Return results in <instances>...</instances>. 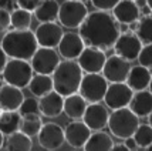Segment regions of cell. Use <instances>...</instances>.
I'll return each instance as SVG.
<instances>
[{"instance_id": "cell-1", "label": "cell", "mask_w": 152, "mask_h": 151, "mask_svg": "<svg viewBox=\"0 0 152 151\" xmlns=\"http://www.w3.org/2000/svg\"><path fill=\"white\" fill-rule=\"evenodd\" d=\"M78 36L87 47H95L102 52L111 49L119 36V24L111 13L95 10L88 13L78 27Z\"/></svg>"}, {"instance_id": "cell-2", "label": "cell", "mask_w": 152, "mask_h": 151, "mask_svg": "<svg viewBox=\"0 0 152 151\" xmlns=\"http://www.w3.org/2000/svg\"><path fill=\"white\" fill-rule=\"evenodd\" d=\"M0 47L7 57L28 61L34 54V52L37 50L39 44L34 37V33L30 29H27V30L13 29L3 36Z\"/></svg>"}, {"instance_id": "cell-3", "label": "cell", "mask_w": 152, "mask_h": 151, "mask_svg": "<svg viewBox=\"0 0 152 151\" xmlns=\"http://www.w3.org/2000/svg\"><path fill=\"white\" fill-rule=\"evenodd\" d=\"M83 70L80 69L75 60H63L60 61L56 70L51 73L53 90L61 97L78 93V87L83 79Z\"/></svg>"}, {"instance_id": "cell-4", "label": "cell", "mask_w": 152, "mask_h": 151, "mask_svg": "<svg viewBox=\"0 0 152 151\" xmlns=\"http://www.w3.org/2000/svg\"><path fill=\"white\" fill-rule=\"evenodd\" d=\"M139 125V118L134 114L128 107L113 110L108 116V123L107 127L110 128V133L114 137L125 140V138L132 137L134 131Z\"/></svg>"}, {"instance_id": "cell-5", "label": "cell", "mask_w": 152, "mask_h": 151, "mask_svg": "<svg viewBox=\"0 0 152 151\" xmlns=\"http://www.w3.org/2000/svg\"><path fill=\"white\" fill-rule=\"evenodd\" d=\"M1 74L6 84L14 85L17 88H24L28 85L34 71L27 60L10 59L7 60Z\"/></svg>"}, {"instance_id": "cell-6", "label": "cell", "mask_w": 152, "mask_h": 151, "mask_svg": "<svg viewBox=\"0 0 152 151\" xmlns=\"http://www.w3.org/2000/svg\"><path fill=\"white\" fill-rule=\"evenodd\" d=\"M88 13H90L88 7L84 1L66 0L58 7L57 20L60 21L61 27H66L68 30H74V29H78Z\"/></svg>"}, {"instance_id": "cell-7", "label": "cell", "mask_w": 152, "mask_h": 151, "mask_svg": "<svg viewBox=\"0 0 152 151\" xmlns=\"http://www.w3.org/2000/svg\"><path fill=\"white\" fill-rule=\"evenodd\" d=\"M108 87L107 81L101 73H86L78 87V94L86 100L88 104L91 103H101L104 94Z\"/></svg>"}, {"instance_id": "cell-8", "label": "cell", "mask_w": 152, "mask_h": 151, "mask_svg": "<svg viewBox=\"0 0 152 151\" xmlns=\"http://www.w3.org/2000/svg\"><path fill=\"white\" fill-rule=\"evenodd\" d=\"M60 60L58 53L54 49L48 47H37V50L30 59V66L36 74H46L51 76V73L58 66Z\"/></svg>"}, {"instance_id": "cell-9", "label": "cell", "mask_w": 152, "mask_h": 151, "mask_svg": "<svg viewBox=\"0 0 152 151\" xmlns=\"http://www.w3.org/2000/svg\"><path fill=\"white\" fill-rule=\"evenodd\" d=\"M134 91L128 87L126 83H108L107 91L104 94V103L105 107L110 110H118L128 107L129 101L132 99Z\"/></svg>"}, {"instance_id": "cell-10", "label": "cell", "mask_w": 152, "mask_h": 151, "mask_svg": "<svg viewBox=\"0 0 152 151\" xmlns=\"http://www.w3.org/2000/svg\"><path fill=\"white\" fill-rule=\"evenodd\" d=\"M142 46L144 44L139 41V39L135 36V33L128 30L125 33H119L118 39L115 40L113 49L117 56H119V57H122V59H125L126 61L131 63V61L137 60Z\"/></svg>"}, {"instance_id": "cell-11", "label": "cell", "mask_w": 152, "mask_h": 151, "mask_svg": "<svg viewBox=\"0 0 152 151\" xmlns=\"http://www.w3.org/2000/svg\"><path fill=\"white\" fill-rule=\"evenodd\" d=\"M129 69H131L129 61H126L125 59L119 57L117 54H113L107 57L101 74L108 83H125Z\"/></svg>"}, {"instance_id": "cell-12", "label": "cell", "mask_w": 152, "mask_h": 151, "mask_svg": "<svg viewBox=\"0 0 152 151\" xmlns=\"http://www.w3.org/2000/svg\"><path fill=\"white\" fill-rule=\"evenodd\" d=\"M40 147L48 151H57L61 148V145L66 143L64 140V130L63 127L56 123H47L43 124L37 134Z\"/></svg>"}, {"instance_id": "cell-13", "label": "cell", "mask_w": 152, "mask_h": 151, "mask_svg": "<svg viewBox=\"0 0 152 151\" xmlns=\"http://www.w3.org/2000/svg\"><path fill=\"white\" fill-rule=\"evenodd\" d=\"M105 60V52L95 49V47L86 46L81 54L77 57V64L83 70V73H101Z\"/></svg>"}, {"instance_id": "cell-14", "label": "cell", "mask_w": 152, "mask_h": 151, "mask_svg": "<svg viewBox=\"0 0 152 151\" xmlns=\"http://www.w3.org/2000/svg\"><path fill=\"white\" fill-rule=\"evenodd\" d=\"M63 27L57 24L56 21H50V23H41L34 32V37L37 40L39 47H48V49H54L58 46L60 40L63 37Z\"/></svg>"}, {"instance_id": "cell-15", "label": "cell", "mask_w": 152, "mask_h": 151, "mask_svg": "<svg viewBox=\"0 0 152 151\" xmlns=\"http://www.w3.org/2000/svg\"><path fill=\"white\" fill-rule=\"evenodd\" d=\"M110 113L104 104L99 103H91L87 104L86 111L81 117V121L91 130V131H101L107 127Z\"/></svg>"}, {"instance_id": "cell-16", "label": "cell", "mask_w": 152, "mask_h": 151, "mask_svg": "<svg viewBox=\"0 0 152 151\" xmlns=\"http://www.w3.org/2000/svg\"><path fill=\"white\" fill-rule=\"evenodd\" d=\"M63 130L66 143H68L73 148H83V145L86 144V141L93 133L81 120H73Z\"/></svg>"}, {"instance_id": "cell-17", "label": "cell", "mask_w": 152, "mask_h": 151, "mask_svg": "<svg viewBox=\"0 0 152 151\" xmlns=\"http://www.w3.org/2000/svg\"><path fill=\"white\" fill-rule=\"evenodd\" d=\"M58 56L66 60H77L81 52L84 50V41L78 34L75 33H64L58 43Z\"/></svg>"}, {"instance_id": "cell-18", "label": "cell", "mask_w": 152, "mask_h": 151, "mask_svg": "<svg viewBox=\"0 0 152 151\" xmlns=\"http://www.w3.org/2000/svg\"><path fill=\"white\" fill-rule=\"evenodd\" d=\"M111 12H113L111 16L115 19V21L118 24H126L128 26V24L137 21L141 17L138 6L132 0H119Z\"/></svg>"}, {"instance_id": "cell-19", "label": "cell", "mask_w": 152, "mask_h": 151, "mask_svg": "<svg viewBox=\"0 0 152 151\" xmlns=\"http://www.w3.org/2000/svg\"><path fill=\"white\" fill-rule=\"evenodd\" d=\"M24 100L21 88L10 84H1L0 87V110L1 111H17Z\"/></svg>"}, {"instance_id": "cell-20", "label": "cell", "mask_w": 152, "mask_h": 151, "mask_svg": "<svg viewBox=\"0 0 152 151\" xmlns=\"http://www.w3.org/2000/svg\"><path fill=\"white\" fill-rule=\"evenodd\" d=\"M63 101L64 97H61L58 93L51 90L50 93L44 94L39 100V110L40 114L48 118H56L61 116L63 113Z\"/></svg>"}, {"instance_id": "cell-21", "label": "cell", "mask_w": 152, "mask_h": 151, "mask_svg": "<svg viewBox=\"0 0 152 151\" xmlns=\"http://www.w3.org/2000/svg\"><path fill=\"white\" fill-rule=\"evenodd\" d=\"M151 79H152L151 70L138 64V66H131L125 83L135 93V91L148 90V87L151 84Z\"/></svg>"}, {"instance_id": "cell-22", "label": "cell", "mask_w": 152, "mask_h": 151, "mask_svg": "<svg viewBox=\"0 0 152 151\" xmlns=\"http://www.w3.org/2000/svg\"><path fill=\"white\" fill-rule=\"evenodd\" d=\"M128 108L138 118H146L152 114V94L149 90L135 91L128 104Z\"/></svg>"}, {"instance_id": "cell-23", "label": "cell", "mask_w": 152, "mask_h": 151, "mask_svg": "<svg viewBox=\"0 0 152 151\" xmlns=\"http://www.w3.org/2000/svg\"><path fill=\"white\" fill-rule=\"evenodd\" d=\"M87 104L88 103L80 96L78 93H74V94H70V96L64 97L63 113H66L67 117L73 118V120H80L83 117L84 111H86Z\"/></svg>"}, {"instance_id": "cell-24", "label": "cell", "mask_w": 152, "mask_h": 151, "mask_svg": "<svg viewBox=\"0 0 152 151\" xmlns=\"http://www.w3.org/2000/svg\"><path fill=\"white\" fill-rule=\"evenodd\" d=\"M113 145L114 141L110 134L104 131H94L83 145V148L84 151H110Z\"/></svg>"}, {"instance_id": "cell-25", "label": "cell", "mask_w": 152, "mask_h": 151, "mask_svg": "<svg viewBox=\"0 0 152 151\" xmlns=\"http://www.w3.org/2000/svg\"><path fill=\"white\" fill-rule=\"evenodd\" d=\"M58 7L60 4L57 3V0H44L33 13L36 16L37 21H40V23H50V21H56L57 20Z\"/></svg>"}, {"instance_id": "cell-26", "label": "cell", "mask_w": 152, "mask_h": 151, "mask_svg": "<svg viewBox=\"0 0 152 151\" xmlns=\"http://www.w3.org/2000/svg\"><path fill=\"white\" fill-rule=\"evenodd\" d=\"M28 90L34 97H43L44 94L50 93L53 90V81L50 76L46 74H33V77L28 83Z\"/></svg>"}, {"instance_id": "cell-27", "label": "cell", "mask_w": 152, "mask_h": 151, "mask_svg": "<svg viewBox=\"0 0 152 151\" xmlns=\"http://www.w3.org/2000/svg\"><path fill=\"white\" fill-rule=\"evenodd\" d=\"M21 116L19 111H0V133L3 136H10L19 131Z\"/></svg>"}, {"instance_id": "cell-28", "label": "cell", "mask_w": 152, "mask_h": 151, "mask_svg": "<svg viewBox=\"0 0 152 151\" xmlns=\"http://www.w3.org/2000/svg\"><path fill=\"white\" fill-rule=\"evenodd\" d=\"M31 137L23 134L21 131L10 134L6 140V151H31Z\"/></svg>"}, {"instance_id": "cell-29", "label": "cell", "mask_w": 152, "mask_h": 151, "mask_svg": "<svg viewBox=\"0 0 152 151\" xmlns=\"http://www.w3.org/2000/svg\"><path fill=\"white\" fill-rule=\"evenodd\" d=\"M41 125H43V121H41L40 114H27V116H21L19 131L28 137H36L39 134Z\"/></svg>"}, {"instance_id": "cell-30", "label": "cell", "mask_w": 152, "mask_h": 151, "mask_svg": "<svg viewBox=\"0 0 152 151\" xmlns=\"http://www.w3.org/2000/svg\"><path fill=\"white\" fill-rule=\"evenodd\" d=\"M142 44H152V19L151 16H141L134 30Z\"/></svg>"}, {"instance_id": "cell-31", "label": "cell", "mask_w": 152, "mask_h": 151, "mask_svg": "<svg viewBox=\"0 0 152 151\" xmlns=\"http://www.w3.org/2000/svg\"><path fill=\"white\" fill-rule=\"evenodd\" d=\"M31 12H27L24 9L16 7L10 12V26L16 30H27L31 24Z\"/></svg>"}, {"instance_id": "cell-32", "label": "cell", "mask_w": 152, "mask_h": 151, "mask_svg": "<svg viewBox=\"0 0 152 151\" xmlns=\"http://www.w3.org/2000/svg\"><path fill=\"white\" fill-rule=\"evenodd\" d=\"M134 141L138 147L145 148L152 144V127L149 124H139L132 134Z\"/></svg>"}, {"instance_id": "cell-33", "label": "cell", "mask_w": 152, "mask_h": 151, "mask_svg": "<svg viewBox=\"0 0 152 151\" xmlns=\"http://www.w3.org/2000/svg\"><path fill=\"white\" fill-rule=\"evenodd\" d=\"M19 114L20 116H27V114H40L39 110V100H36L34 97H28L23 100V103L19 107Z\"/></svg>"}, {"instance_id": "cell-34", "label": "cell", "mask_w": 152, "mask_h": 151, "mask_svg": "<svg viewBox=\"0 0 152 151\" xmlns=\"http://www.w3.org/2000/svg\"><path fill=\"white\" fill-rule=\"evenodd\" d=\"M137 60L139 61V66L146 67L151 70L152 66V44H144L141 52H139Z\"/></svg>"}, {"instance_id": "cell-35", "label": "cell", "mask_w": 152, "mask_h": 151, "mask_svg": "<svg viewBox=\"0 0 152 151\" xmlns=\"http://www.w3.org/2000/svg\"><path fill=\"white\" fill-rule=\"evenodd\" d=\"M91 4L94 6L95 10L99 12H111L114 9V6L118 3L119 0H90Z\"/></svg>"}, {"instance_id": "cell-36", "label": "cell", "mask_w": 152, "mask_h": 151, "mask_svg": "<svg viewBox=\"0 0 152 151\" xmlns=\"http://www.w3.org/2000/svg\"><path fill=\"white\" fill-rule=\"evenodd\" d=\"M44 0H16V3H17V7L20 9H24L27 12H31L33 13L34 10L37 9V7L43 3Z\"/></svg>"}, {"instance_id": "cell-37", "label": "cell", "mask_w": 152, "mask_h": 151, "mask_svg": "<svg viewBox=\"0 0 152 151\" xmlns=\"http://www.w3.org/2000/svg\"><path fill=\"white\" fill-rule=\"evenodd\" d=\"M10 27V12L0 9V33H4Z\"/></svg>"}, {"instance_id": "cell-38", "label": "cell", "mask_w": 152, "mask_h": 151, "mask_svg": "<svg viewBox=\"0 0 152 151\" xmlns=\"http://www.w3.org/2000/svg\"><path fill=\"white\" fill-rule=\"evenodd\" d=\"M17 7L16 0H0V9H4L7 12H12Z\"/></svg>"}, {"instance_id": "cell-39", "label": "cell", "mask_w": 152, "mask_h": 151, "mask_svg": "<svg viewBox=\"0 0 152 151\" xmlns=\"http://www.w3.org/2000/svg\"><path fill=\"white\" fill-rule=\"evenodd\" d=\"M124 141H125V143H124V145H125V147H126V148H128L129 151H135L137 148H138V145H137V143L134 141V138H132V137L125 138Z\"/></svg>"}, {"instance_id": "cell-40", "label": "cell", "mask_w": 152, "mask_h": 151, "mask_svg": "<svg viewBox=\"0 0 152 151\" xmlns=\"http://www.w3.org/2000/svg\"><path fill=\"white\" fill-rule=\"evenodd\" d=\"M7 63V56L4 54V52L1 50V47H0V74H1V71H3V69H4V66H6Z\"/></svg>"}, {"instance_id": "cell-41", "label": "cell", "mask_w": 152, "mask_h": 151, "mask_svg": "<svg viewBox=\"0 0 152 151\" xmlns=\"http://www.w3.org/2000/svg\"><path fill=\"white\" fill-rule=\"evenodd\" d=\"M110 151H129L124 144H114Z\"/></svg>"}, {"instance_id": "cell-42", "label": "cell", "mask_w": 152, "mask_h": 151, "mask_svg": "<svg viewBox=\"0 0 152 151\" xmlns=\"http://www.w3.org/2000/svg\"><path fill=\"white\" fill-rule=\"evenodd\" d=\"M139 13L141 16H151V7L149 6H144L139 9Z\"/></svg>"}, {"instance_id": "cell-43", "label": "cell", "mask_w": 152, "mask_h": 151, "mask_svg": "<svg viewBox=\"0 0 152 151\" xmlns=\"http://www.w3.org/2000/svg\"><path fill=\"white\" fill-rule=\"evenodd\" d=\"M3 144H4V136L0 133V150H1V147H3Z\"/></svg>"}, {"instance_id": "cell-44", "label": "cell", "mask_w": 152, "mask_h": 151, "mask_svg": "<svg viewBox=\"0 0 152 151\" xmlns=\"http://www.w3.org/2000/svg\"><path fill=\"white\" fill-rule=\"evenodd\" d=\"M144 151H152V144L148 145V147H145V148H144Z\"/></svg>"}, {"instance_id": "cell-45", "label": "cell", "mask_w": 152, "mask_h": 151, "mask_svg": "<svg viewBox=\"0 0 152 151\" xmlns=\"http://www.w3.org/2000/svg\"><path fill=\"white\" fill-rule=\"evenodd\" d=\"M1 84H3V83H1V80H0V87H1Z\"/></svg>"}, {"instance_id": "cell-46", "label": "cell", "mask_w": 152, "mask_h": 151, "mask_svg": "<svg viewBox=\"0 0 152 151\" xmlns=\"http://www.w3.org/2000/svg\"><path fill=\"white\" fill-rule=\"evenodd\" d=\"M78 1H84V0H78Z\"/></svg>"}, {"instance_id": "cell-47", "label": "cell", "mask_w": 152, "mask_h": 151, "mask_svg": "<svg viewBox=\"0 0 152 151\" xmlns=\"http://www.w3.org/2000/svg\"><path fill=\"white\" fill-rule=\"evenodd\" d=\"M132 1H135V0H132Z\"/></svg>"}, {"instance_id": "cell-48", "label": "cell", "mask_w": 152, "mask_h": 151, "mask_svg": "<svg viewBox=\"0 0 152 151\" xmlns=\"http://www.w3.org/2000/svg\"><path fill=\"white\" fill-rule=\"evenodd\" d=\"M0 111H1V110H0Z\"/></svg>"}]
</instances>
